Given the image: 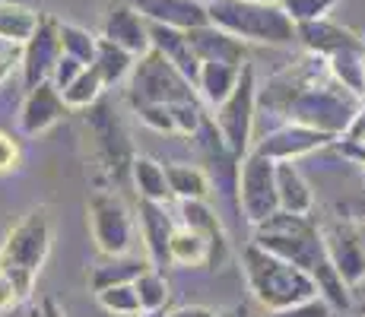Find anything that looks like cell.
Segmentation results:
<instances>
[{"instance_id": "obj_1", "label": "cell", "mask_w": 365, "mask_h": 317, "mask_svg": "<svg viewBox=\"0 0 365 317\" xmlns=\"http://www.w3.org/2000/svg\"><path fill=\"white\" fill-rule=\"evenodd\" d=\"M261 102L264 108L283 115L286 124H302L331 137H343L362 115V98L340 86L327 61L318 54L273 76Z\"/></svg>"}, {"instance_id": "obj_2", "label": "cell", "mask_w": 365, "mask_h": 317, "mask_svg": "<svg viewBox=\"0 0 365 317\" xmlns=\"http://www.w3.org/2000/svg\"><path fill=\"white\" fill-rule=\"evenodd\" d=\"M251 241L257 248L277 254V257L296 264L305 270L318 286V295L334 308V311H349L353 308V289L343 283V276L334 270L327 260L324 241H321V229L312 222V216H292V213H273L270 219L255 225V238Z\"/></svg>"}, {"instance_id": "obj_3", "label": "cell", "mask_w": 365, "mask_h": 317, "mask_svg": "<svg viewBox=\"0 0 365 317\" xmlns=\"http://www.w3.org/2000/svg\"><path fill=\"white\" fill-rule=\"evenodd\" d=\"M242 270L255 301L264 305L267 311L302 305V301L318 295V286L305 270H299L296 264L277 257V254L257 248L255 241L242 251Z\"/></svg>"}, {"instance_id": "obj_4", "label": "cell", "mask_w": 365, "mask_h": 317, "mask_svg": "<svg viewBox=\"0 0 365 317\" xmlns=\"http://www.w3.org/2000/svg\"><path fill=\"white\" fill-rule=\"evenodd\" d=\"M210 23L216 29L235 35L238 41H257V45L286 48L296 38V23L283 4H255V0H210Z\"/></svg>"}, {"instance_id": "obj_5", "label": "cell", "mask_w": 365, "mask_h": 317, "mask_svg": "<svg viewBox=\"0 0 365 317\" xmlns=\"http://www.w3.org/2000/svg\"><path fill=\"white\" fill-rule=\"evenodd\" d=\"M51 216L45 207L26 213L23 219L6 232L4 244H0V270L13 279L16 292L23 301L32 295L35 279H38L41 266H45L48 254H51Z\"/></svg>"}, {"instance_id": "obj_6", "label": "cell", "mask_w": 365, "mask_h": 317, "mask_svg": "<svg viewBox=\"0 0 365 317\" xmlns=\"http://www.w3.org/2000/svg\"><path fill=\"white\" fill-rule=\"evenodd\" d=\"M128 98L130 105H175V102H194L197 89L172 61L150 48L143 58H137V63H133Z\"/></svg>"}, {"instance_id": "obj_7", "label": "cell", "mask_w": 365, "mask_h": 317, "mask_svg": "<svg viewBox=\"0 0 365 317\" xmlns=\"http://www.w3.org/2000/svg\"><path fill=\"white\" fill-rule=\"evenodd\" d=\"M255 111H257V80H255V67L245 63L242 76H238V86L232 89V95L216 108V130L222 137L232 156L242 162L251 152V133H255Z\"/></svg>"}, {"instance_id": "obj_8", "label": "cell", "mask_w": 365, "mask_h": 317, "mask_svg": "<svg viewBox=\"0 0 365 317\" xmlns=\"http://www.w3.org/2000/svg\"><path fill=\"white\" fill-rule=\"evenodd\" d=\"M89 232L102 257H128L133 248V216L115 190L89 194Z\"/></svg>"}, {"instance_id": "obj_9", "label": "cell", "mask_w": 365, "mask_h": 317, "mask_svg": "<svg viewBox=\"0 0 365 317\" xmlns=\"http://www.w3.org/2000/svg\"><path fill=\"white\" fill-rule=\"evenodd\" d=\"M238 209L251 225L270 219L273 213H279V197H277V162L261 156L257 150H251L238 165Z\"/></svg>"}, {"instance_id": "obj_10", "label": "cell", "mask_w": 365, "mask_h": 317, "mask_svg": "<svg viewBox=\"0 0 365 317\" xmlns=\"http://www.w3.org/2000/svg\"><path fill=\"white\" fill-rule=\"evenodd\" d=\"M321 241H324L327 260L334 264V270L343 276V283L349 289H356L365 276V251L356 235V222L353 219H334L327 225H321Z\"/></svg>"}, {"instance_id": "obj_11", "label": "cell", "mask_w": 365, "mask_h": 317, "mask_svg": "<svg viewBox=\"0 0 365 317\" xmlns=\"http://www.w3.org/2000/svg\"><path fill=\"white\" fill-rule=\"evenodd\" d=\"M89 133L96 137V150H99V156L105 162V168H108L115 178H124V175H130V143H128V133H124V127L118 124V118L111 115V108L105 102H96L93 108H89Z\"/></svg>"}, {"instance_id": "obj_12", "label": "cell", "mask_w": 365, "mask_h": 317, "mask_svg": "<svg viewBox=\"0 0 365 317\" xmlns=\"http://www.w3.org/2000/svg\"><path fill=\"white\" fill-rule=\"evenodd\" d=\"M64 54L61 48V23L54 16H45L41 13V23L38 29L32 32V38L23 45V83H26V93L35 89L38 83L51 80V70L58 58Z\"/></svg>"}, {"instance_id": "obj_13", "label": "cell", "mask_w": 365, "mask_h": 317, "mask_svg": "<svg viewBox=\"0 0 365 317\" xmlns=\"http://www.w3.org/2000/svg\"><path fill=\"white\" fill-rule=\"evenodd\" d=\"M336 137L331 133H321V130H312V127H302V124H283L277 127L273 133H267L264 140H257L255 150L261 156L273 159V162H296L302 156H312L314 150H324L331 146Z\"/></svg>"}, {"instance_id": "obj_14", "label": "cell", "mask_w": 365, "mask_h": 317, "mask_svg": "<svg viewBox=\"0 0 365 317\" xmlns=\"http://www.w3.org/2000/svg\"><path fill=\"white\" fill-rule=\"evenodd\" d=\"M137 219H140V238H143V251L156 270L172 266V254H168V241H172L175 222L168 216L165 203L140 200L137 203Z\"/></svg>"}, {"instance_id": "obj_15", "label": "cell", "mask_w": 365, "mask_h": 317, "mask_svg": "<svg viewBox=\"0 0 365 317\" xmlns=\"http://www.w3.org/2000/svg\"><path fill=\"white\" fill-rule=\"evenodd\" d=\"M102 38L121 45L124 51H130L133 58H143L146 51L153 48L150 41V23L133 10L130 4H115L108 13H105L102 23Z\"/></svg>"}, {"instance_id": "obj_16", "label": "cell", "mask_w": 365, "mask_h": 317, "mask_svg": "<svg viewBox=\"0 0 365 317\" xmlns=\"http://www.w3.org/2000/svg\"><path fill=\"white\" fill-rule=\"evenodd\" d=\"M130 6L146 19V23L172 26V29H200L210 23L207 4L200 0H130Z\"/></svg>"}, {"instance_id": "obj_17", "label": "cell", "mask_w": 365, "mask_h": 317, "mask_svg": "<svg viewBox=\"0 0 365 317\" xmlns=\"http://www.w3.org/2000/svg\"><path fill=\"white\" fill-rule=\"evenodd\" d=\"M64 115H67L64 98L54 89V83L48 80L26 93V102L19 108V127H23L26 137H38V133L51 130Z\"/></svg>"}, {"instance_id": "obj_18", "label": "cell", "mask_w": 365, "mask_h": 317, "mask_svg": "<svg viewBox=\"0 0 365 317\" xmlns=\"http://www.w3.org/2000/svg\"><path fill=\"white\" fill-rule=\"evenodd\" d=\"M296 38L308 48V54H318V58H334L343 51H356L365 48V41L346 26H336L331 19H314V23H299L296 26Z\"/></svg>"}, {"instance_id": "obj_19", "label": "cell", "mask_w": 365, "mask_h": 317, "mask_svg": "<svg viewBox=\"0 0 365 317\" xmlns=\"http://www.w3.org/2000/svg\"><path fill=\"white\" fill-rule=\"evenodd\" d=\"M187 38H191V48L200 58V63L216 61V63H238V67L248 63L245 61V41H238L235 35L216 29L213 23L200 26V29H191Z\"/></svg>"}, {"instance_id": "obj_20", "label": "cell", "mask_w": 365, "mask_h": 317, "mask_svg": "<svg viewBox=\"0 0 365 317\" xmlns=\"http://www.w3.org/2000/svg\"><path fill=\"white\" fill-rule=\"evenodd\" d=\"M150 41H153V51H159L163 58H168L181 73L187 76L191 83H197L200 73V58L194 54L191 38H187L185 29H172V26H159L150 23Z\"/></svg>"}, {"instance_id": "obj_21", "label": "cell", "mask_w": 365, "mask_h": 317, "mask_svg": "<svg viewBox=\"0 0 365 317\" xmlns=\"http://www.w3.org/2000/svg\"><path fill=\"white\" fill-rule=\"evenodd\" d=\"M277 197L279 209L292 216H312L314 194L296 162H277Z\"/></svg>"}, {"instance_id": "obj_22", "label": "cell", "mask_w": 365, "mask_h": 317, "mask_svg": "<svg viewBox=\"0 0 365 317\" xmlns=\"http://www.w3.org/2000/svg\"><path fill=\"white\" fill-rule=\"evenodd\" d=\"M181 222L191 225V229H197L200 235L210 238V244H213L210 270H216V266L226 264V257H229L226 232H222V225H220V216L207 207V200H185V203H181Z\"/></svg>"}, {"instance_id": "obj_23", "label": "cell", "mask_w": 365, "mask_h": 317, "mask_svg": "<svg viewBox=\"0 0 365 317\" xmlns=\"http://www.w3.org/2000/svg\"><path fill=\"white\" fill-rule=\"evenodd\" d=\"M242 70L245 67H238V63L207 61V63H200V73H197V83H194V89H197V95L207 105L220 108V105L226 102L229 95H232V89L238 86V76H242Z\"/></svg>"}, {"instance_id": "obj_24", "label": "cell", "mask_w": 365, "mask_h": 317, "mask_svg": "<svg viewBox=\"0 0 365 317\" xmlns=\"http://www.w3.org/2000/svg\"><path fill=\"white\" fill-rule=\"evenodd\" d=\"M168 254H172L175 266H210V257H213V244H210L207 235H200L197 229L178 222L172 232V241H168Z\"/></svg>"}, {"instance_id": "obj_25", "label": "cell", "mask_w": 365, "mask_h": 317, "mask_svg": "<svg viewBox=\"0 0 365 317\" xmlns=\"http://www.w3.org/2000/svg\"><path fill=\"white\" fill-rule=\"evenodd\" d=\"M41 13L26 4L0 0V45H26L38 29Z\"/></svg>"}, {"instance_id": "obj_26", "label": "cell", "mask_w": 365, "mask_h": 317, "mask_svg": "<svg viewBox=\"0 0 365 317\" xmlns=\"http://www.w3.org/2000/svg\"><path fill=\"white\" fill-rule=\"evenodd\" d=\"M150 266L153 264L146 257H133V254H128V257H108L93 266L89 286H93V292H102V289H111V286H128L143 270H150Z\"/></svg>"}, {"instance_id": "obj_27", "label": "cell", "mask_w": 365, "mask_h": 317, "mask_svg": "<svg viewBox=\"0 0 365 317\" xmlns=\"http://www.w3.org/2000/svg\"><path fill=\"white\" fill-rule=\"evenodd\" d=\"M130 181L137 187L140 200H153V203H168L172 197V187H168L165 168L159 165L156 159L150 156H133L130 162Z\"/></svg>"}, {"instance_id": "obj_28", "label": "cell", "mask_w": 365, "mask_h": 317, "mask_svg": "<svg viewBox=\"0 0 365 317\" xmlns=\"http://www.w3.org/2000/svg\"><path fill=\"white\" fill-rule=\"evenodd\" d=\"M165 178L172 187V197L185 200H207L210 197V175L200 165L191 162H168L165 165Z\"/></svg>"}, {"instance_id": "obj_29", "label": "cell", "mask_w": 365, "mask_h": 317, "mask_svg": "<svg viewBox=\"0 0 365 317\" xmlns=\"http://www.w3.org/2000/svg\"><path fill=\"white\" fill-rule=\"evenodd\" d=\"M133 63H137V58H133L130 51H124L121 45H115V41H108V38H99V51H96L93 67L99 70L105 89H111V86H118V83L130 80Z\"/></svg>"}, {"instance_id": "obj_30", "label": "cell", "mask_w": 365, "mask_h": 317, "mask_svg": "<svg viewBox=\"0 0 365 317\" xmlns=\"http://www.w3.org/2000/svg\"><path fill=\"white\" fill-rule=\"evenodd\" d=\"M133 289H137L140 311H143V317H146V314H163V311H165L172 289H168V279H165L163 270H156V266L143 270L137 279H133Z\"/></svg>"}, {"instance_id": "obj_31", "label": "cell", "mask_w": 365, "mask_h": 317, "mask_svg": "<svg viewBox=\"0 0 365 317\" xmlns=\"http://www.w3.org/2000/svg\"><path fill=\"white\" fill-rule=\"evenodd\" d=\"M327 67H331L334 80L340 86H346L353 95H365V48H356V51H343L327 58Z\"/></svg>"}, {"instance_id": "obj_32", "label": "cell", "mask_w": 365, "mask_h": 317, "mask_svg": "<svg viewBox=\"0 0 365 317\" xmlns=\"http://www.w3.org/2000/svg\"><path fill=\"white\" fill-rule=\"evenodd\" d=\"M102 93H105V83H102L99 70L89 63V67L83 70L73 83H70L64 93H61V98H64L67 108H93V105L102 98Z\"/></svg>"}, {"instance_id": "obj_33", "label": "cell", "mask_w": 365, "mask_h": 317, "mask_svg": "<svg viewBox=\"0 0 365 317\" xmlns=\"http://www.w3.org/2000/svg\"><path fill=\"white\" fill-rule=\"evenodd\" d=\"M96 301H99V308L105 314H111V317H143L133 283L102 289V292H96Z\"/></svg>"}, {"instance_id": "obj_34", "label": "cell", "mask_w": 365, "mask_h": 317, "mask_svg": "<svg viewBox=\"0 0 365 317\" xmlns=\"http://www.w3.org/2000/svg\"><path fill=\"white\" fill-rule=\"evenodd\" d=\"M61 48H64V54L83 61L89 67V63L96 61V51H99V38L89 29H83V26L61 23Z\"/></svg>"}, {"instance_id": "obj_35", "label": "cell", "mask_w": 365, "mask_h": 317, "mask_svg": "<svg viewBox=\"0 0 365 317\" xmlns=\"http://www.w3.org/2000/svg\"><path fill=\"white\" fill-rule=\"evenodd\" d=\"M336 0H283V10L289 13L292 23H314V19H324L334 10Z\"/></svg>"}, {"instance_id": "obj_36", "label": "cell", "mask_w": 365, "mask_h": 317, "mask_svg": "<svg viewBox=\"0 0 365 317\" xmlns=\"http://www.w3.org/2000/svg\"><path fill=\"white\" fill-rule=\"evenodd\" d=\"M137 118L143 121L146 127H153L156 133H168V137H178L175 130V118H172V108L168 105H133Z\"/></svg>"}, {"instance_id": "obj_37", "label": "cell", "mask_w": 365, "mask_h": 317, "mask_svg": "<svg viewBox=\"0 0 365 317\" xmlns=\"http://www.w3.org/2000/svg\"><path fill=\"white\" fill-rule=\"evenodd\" d=\"M334 308L327 305L321 295L314 298L302 301V305H292V308H279V311H267V317H331Z\"/></svg>"}, {"instance_id": "obj_38", "label": "cell", "mask_w": 365, "mask_h": 317, "mask_svg": "<svg viewBox=\"0 0 365 317\" xmlns=\"http://www.w3.org/2000/svg\"><path fill=\"white\" fill-rule=\"evenodd\" d=\"M83 70H86V63H83V61L70 58V54H61L58 63H54V70H51V83H54V89H58V93H64V89L76 80V76L83 73Z\"/></svg>"}, {"instance_id": "obj_39", "label": "cell", "mask_w": 365, "mask_h": 317, "mask_svg": "<svg viewBox=\"0 0 365 317\" xmlns=\"http://www.w3.org/2000/svg\"><path fill=\"white\" fill-rule=\"evenodd\" d=\"M16 67H23V45H0V83L10 80Z\"/></svg>"}, {"instance_id": "obj_40", "label": "cell", "mask_w": 365, "mask_h": 317, "mask_svg": "<svg viewBox=\"0 0 365 317\" xmlns=\"http://www.w3.org/2000/svg\"><path fill=\"white\" fill-rule=\"evenodd\" d=\"M19 165V143L10 137V133L0 130V175L13 172Z\"/></svg>"}, {"instance_id": "obj_41", "label": "cell", "mask_w": 365, "mask_h": 317, "mask_svg": "<svg viewBox=\"0 0 365 317\" xmlns=\"http://www.w3.org/2000/svg\"><path fill=\"white\" fill-rule=\"evenodd\" d=\"M19 301H23V295L16 292V286H13V279L6 276L4 270H0V311H10V308H16Z\"/></svg>"}, {"instance_id": "obj_42", "label": "cell", "mask_w": 365, "mask_h": 317, "mask_svg": "<svg viewBox=\"0 0 365 317\" xmlns=\"http://www.w3.org/2000/svg\"><path fill=\"white\" fill-rule=\"evenodd\" d=\"M163 317H220V311H213V308H207V305H181V308L165 311Z\"/></svg>"}, {"instance_id": "obj_43", "label": "cell", "mask_w": 365, "mask_h": 317, "mask_svg": "<svg viewBox=\"0 0 365 317\" xmlns=\"http://www.w3.org/2000/svg\"><path fill=\"white\" fill-rule=\"evenodd\" d=\"M41 314H45V317H67L64 314V308H61L58 305V301H54V298H41Z\"/></svg>"}, {"instance_id": "obj_44", "label": "cell", "mask_w": 365, "mask_h": 317, "mask_svg": "<svg viewBox=\"0 0 365 317\" xmlns=\"http://www.w3.org/2000/svg\"><path fill=\"white\" fill-rule=\"evenodd\" d=\"M349 209H353V222H362L365 219V197H359V200L349 203Z\"/></svg>"}, {"instance_id": "obj_45", "label": "cell", "mask_w": 365, "mask_h": 317, "mask_svg": "<svg viewBox=\"0 0 365 317\" xmlns=\"http://www.w3.org/2000/svg\"><path fill=\"white\" fill-rule=\"evenodd\" d=\"M220 317H251V311H248V305H232L229 311H222Z\"/></svg>"}, {"instance_id": "obj_46", "label": "cell", "mask_w": 365, "mask_h": 317, "mask_svg": "<svg viewBox=\"0 0 365 317\" xmlns=\"http://www.w3.org/2000/svg\"><path fill=\"white\" fill-rule=\"evenodd\" d=\"M356 235H359V244H362V251H365V219L356 222Z\"/></svg>"}, {"instance_id": "obj_47", "label": "cell", "mask_w": 365, "mask_h": 317, "mask_svg": "<svg viewBox=\"0 0 365 317\" xmlns=\"http://www.w3.org/2000/svg\"><path fill=\"white\" fill-rule=\"evenodd\" d=\"M353 295H356V298H359V301H362V305H365V276H362V283H359V286H356V289H353Z\"/></svg>"}, {"instance_id": "obj_48", "label": "cell", "mask_w": 365, "mask_h": 317, "mask_svg": "<svg viewBox=\"0 0 365 317\" xmlns=\"http://www.w3.org/2000/svg\"><path fill=\"white\" fill-rule=\"evenodd\" d=\"M255 4H283V0H255Z\"/></svg>"}, {"instance_id": "obj_49", "label": "cell", "mask_w": 365, "mask_h": 317, "mask_svg": "<svg viewBox=\"0 0 365 317\" xmlns=\"http://www.w3.org/2000/svg\"><path fill=\"white\" fill-rule=\"evenodd\" d=\"M362 187H365V168H362Z\"/></svg>"}, {"instance_id": "obj_50", "label": "cell", "mask_w": 365, "mask_h": 317, "mask_svg": "<svg viewBox=\"0 0 365 317\" xmlns=\"http://www.w3.org/2000/svg\"><path fill=\"white\" fill-rule=\"evenodd\" d=\"M359 314H362V317H365V305H362V308H359Z\"/></svg>"}, {"instance_id": "obj_51", "label": "cell", "mask_w": 365, "mask_h": 317, "mask_svg": "<svg viewBox=\"0 0 365 317\" xmlns=\"http://www.w3.org/2000/svg\"><path fill=\"white\" fill-rule=\"evenodd\" d=\"M146 317H163V314H146Z\"/></svg>"}, {"instance_id": "obj_52", "label": "cell", "mask_w": 365, "mask_h": 317, "mask_svg": "<svg viewBox=\"0 0 365 317\" xmlns=\"http://www.w3.org/2000/svg\"><path fill=\"white\" fill-rule=\"evenodd\" d=\"M200 4H210V0H200Z\"/></svg>"}]
</instances>
